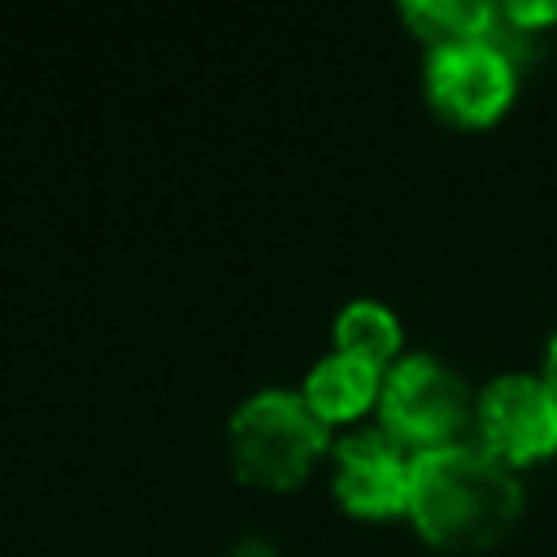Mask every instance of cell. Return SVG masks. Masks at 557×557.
Returning a JSON list of instances; mask_svg holds the SVG:
<instances>
[{"instance_id":"cell-6","label":"cell","mask_w":557,"mask_h":557,"mask_svg":"<svg viewBox=\"0 0 557 557\" xmlns=\"http://www.w3.org/2000/svg\"><path fill=\"white\" fill-rule=\"evenodd\" d=\"M409 461L383 431H352L335 444V496L361 518H387L409 505Z\"/></svg>"},{"instance_id":"cell-5","label":"cell","mask_w":557,"mask_h":557,"mask_svg":"<svg viewBox=\"0 0 557 557\" xmlns=\"http://www.w3.org/2000/svg\"><path fill=\"white\" fill-rule=\"evenodd\" d=\"M513 87V61L487 39L426 52V100L453 126H487L509 109Z\"/></svg>"},{"instance_id":"cell-7","label":"cell","mask_w":557,"mask_h":557,"mask_svg":"<svg viewBox=\"0 0 557 557\" xmlns=\"http://www.w3.org/2000/svg\"><path fill=\"white\" fill-rule=\"evenodd\" d=\"M383 392V370L348 357V352H331L322 357L309 379H305V405L331 426V422H352L357 413H366Z\"/></svg>"},{"instance_id":"cell-2","label":"cell","mask_w":557,"mask_h":557,"mask_svg":"<svg viewBox=\"0 0 557 557\" xmlns=\"http://www.w3.org/2000/svg\"><path fill=\"white\" fill-rule=\"evenodd\" d=\"M326 453V422L305 405L300 392L265 387L231 413V461L252 487L287 492Z\"/></svg>"},{"instance_id":"cell-4","label":"cell","mask_w":557,"mask_h":557,"mask_svg":"<svg viewBox=\"0 0 557 557\" xmlns=\"http://www.w3.org/2000/svg\"><path fill=\"white\" fill-rule=\"evenodd\" d=\"M474 440L509 470L557 453V392L544 374H500L474 400Z\"/></svg>"},{"instance_id":"cell-8","label":"cell","mask_w":557,"mask_h":557,"mask_svg":"<svg viewBox=\"0 0 557 557\" xmlns=\"http://www.w3.org/2000/svg\"><path fill=\"white\" fill-rule=\"evenodd\" d=\"M400 344L405 331L383 300H348L335 318V352H348L383 374L400 361Z\"/></svg>"},{"instance_id":"cell-1","label":"cell","mask_w":557,"mask_h":557,"mask_svg":"<svg viewBox=\"0 0 557 557\" xmlns=\"http://www.w3.org/2000/svg\"><path fill=\"white\" fill-rule=\"evenodd\" d=\"M405 513L435 548L479 553L518 522L522 487L500 457H492L479 440H466L409 461Z\"/></svg>"},{"instance_id":"cell-11","label":"cell","mask_w":557,"mask_h":557,"mask_svg":"<svg viewBox=\"0 0 557 557\" xmlns=\"http://www.w3.org/2000/svg\"><path fill=\"white\" fill-rule=\"evenodd\" d=\"M544 383L557 392V335L548 339V352H544Z\"/></svg>"},{"instance_id":"cell-9","label":"cell","mask_w":557,"mask_h":557,"mask_svg":"<svg viewBox=\"0 0 557 557\" xmlns=\"http://www.w3.org/2000/svg\"><path fill=\"white\" fill-rule=\"evenodd\" d=\"M400 17L435 52V48L487 39L496 4H487V0H409V4H400Z\"/></svg>"},{"instance_id":"cell-3","label":"cell","mask_w":557,"mask_h":557,"mask_svg":"<svg viewBox=\"0 0 557 557\" xmlns=\"http://www.w3.org/2000/svg\"><path fill=\"white\" fill-rule=\"evenodd\" d=\"M379 413H383V435L405 457H422V453L470 440L474 396L453 366H444L440 357L413 352L383 374Z\"/></svg>"},{"instance_id":"cell-10","label":"cell","mask_w":557,"mask_h":557,"mask_svg":"<svg viewBox=\"0 0 557 557\" xmlns=\"http://www.w3.org/2000/svg\"><path fill=\"white\" fill-rule=\"evenodd\" d=\"M226 557H278L274 553V544L270 540H261V535H244V540H235L231 544V553Z\"/></svg>"}]
</instances>
